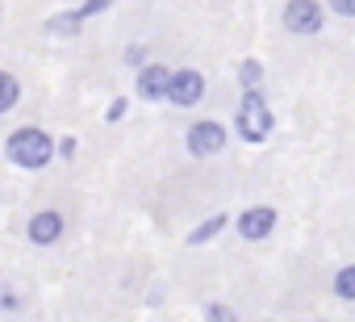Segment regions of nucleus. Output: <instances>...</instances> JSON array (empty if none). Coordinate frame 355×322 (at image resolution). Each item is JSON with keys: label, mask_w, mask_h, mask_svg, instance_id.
I'll list each match as a JSON object with an SVG mask.
<instances>
[{"label": "nucleus", "mask_w": 355, "mask_h": 322, "mask_svg": "<svg viewBox=\"0 0 355 322\" xmlns=\"http://www.w3.org/2000/svg\"><path fill=\"white\" fill-rule=\"evenodd\" d=\"M230 226V214H214V218H205L197 230H189V247H201V243H209V239H218L222 230Z\"/></svg>", "instance_id": "nucleus-10"}, {"label": "nucleus", "mask_w": 355, "mask_h": 322, "mask_svg": "<svg viewBox=\"0 0 355 322\" xmlns=\"http://www.w3.org/2000/svg\"><path fill=\"white\" fill-rule=\"evenodd\" d=\"M117 117H125V96H117V101L105 109V121H117Z\"/></svg>", "instance_id": "nucleus-18"}, {"label": "nucleus", "mask_w": 355, "mask_h": 322, "mask_svg": "<svg viewBox=\"0 0 355 322\" xmlns=\"http://www.w3.org/2000/svg\"><path fill=\"white\" fill-rule=\"evenodd\" d=\"M259 80H263V63H259V59H243V63H239V84H243V92H259Z\"/></svg>", "instance_id": "nucleus-13"}, {"label": "nucleus", "mask_w": 355, "mask_h": 322, "mask_svg": "<svg viewBox=\"0 0 355 322\" xmlns=\"http://www.w3.org/2000/svg\"><path fill=\"white\" fill-rule=\"evenodd\" d=\"M21 305H26V297L13 285H0V314H17Z\"/></svg>", "instance_id": "nucleus-14"}, {"label": "nucleus", "mask_w": 355, "mask_h": 322, "mask_svg": "<svg viewBox=\"0 0 355 322\" xmlns=\"http://www.w3.org/2000/svg\"><path fill=\"white\" fill-rule=\"evenodd\" d=\"M125 63L142 71V67H146V46H138V42H134V46H125Z\"/></svg>", "instance_id": "nucleus-16"}, {"label": "nucleus", "mask_w": 355, "mask_h": 322, "mask_svg": "<svg viewBox=\"0 0 355 322\" xmlns=\"http://www.w3.org/2000/svg\"><path fill=\"white\" fill-rule=\"evenodd\" d=\"M272 126H276V117H272L263 92H243V101H239V109H234V130H239V138H243V142H263V138L272 134Z\"/></svg>", "instance_id": "nucleus-2"}, {"label": "nucleus", "mask_w": 355, "mask_h": 322, "mask_svg": "<svg viewBox=\"0 0 355 322\" xmlns=\"http://www.w3.org/2000/svg\"><path fill=\"white\" fill-rule=\"evenodd\" d=\"M0 17H5V5H0Z\"/></svg>", "instance_id": "nucleus-20"}, {"label": "nucleus", "mask_w": 355, "mask_h": 322, "mask_svg": "<svg viewBox=\"0 0 355 322\" xmlns=\"http://www.w3.org/2000/svg\"><path fill=\"white\" fill-rule=\"evenodd\" d=\"M326 13H338V17H355V0H334V5H326Z\"/></svg>", "instance_id": "nucleus-17"}, {"label": "nucleus", "mask_w": 355, "mask_h": 322, "mask_svg": "<svg viewBox=\"0 0 355 322\" xmlns=\"http://www.w3.org/2000/svg\"><path fill=\"white\" fill-rule=\"evenodd\" d=\"M226 138H230V130H226L218 117H205V121H193V126H189L184 146H189L193 159H209V155H222Z\"/></svg>", "instance_id": "nucleus-3"}, {"label": "nucleus", "mask_w": 355, "mask_h": 322, "mask_svg": "<svg viewBox=\"0 0 355 322\" xmlns=\"http://www.w3.org/2000/svg\"><path fill=\"white\" fill-rule=\"evenodd\" d=\"M280 22L288 34H318L326 26V5H318V0H288V5L280 9Z\"/></svg>", "instance_id": "nucleus-4"}, {"label": "nucleus", "mask_w": 355, "mask_h": 322, "mask_svg": "<svg viewBox=\"0 0 355 322\" xmlns=\"http://www.w3.org/2000/svg\"><path fill=\"white\" fill-rule=\"evenodd\" d=\"M205 322H239V314H234L226 301H209V305H205Z\"/></svg>", "instance_id": "nucleus-15"}, {"label": "nucleus", "mask_w": 355, "mask_h": 322, "mask_svg": "<svg viewBox=\"0 0 355 322\" xmlns=\"http://www.w3.org/2000/svg\"><path fill=\"white\" fill-rule=\"evenodd\" d=\"M201 96H205V76H201L197 67H180V71H171L167 101H171L175 109H193Z\"/></svg>", "instance_id": "nucleus-5"}, {"label": "nucleus", "mask_w": 355, "mask_h": 322, "mask_svg": "<svg viewBox=\"0 0 355 322\" xmlns=\"http://www.w3.org/2000/svg\"><path fill=\"white\" fill-rule=\"evenodd\" d=\"M330 289H334V297L338 301H355V264H343L338 272H334V280H330Z\"/></svg>", "instance_id": "nucleus-11"}, {"label": "nucleus", "mask_w": 355, "mask_h": 322, "mask_svg": "<svg viewBox=\"0 0 355 322\" xmlns=\"http://www.w3.org/2000/svg\"><path fill=\"white\" fill-rule=\"evenodd\" d=\"M5 155H9V164H17L21 172H38L59 155V142L46 130H38V126H21V130H13L5 138Z\"/></svg>", "instance_id": "nucleus-1"}, {"label": "nucleus", "mask_w": 355, "mask_h": 322, "mask_svg": "<svg viewBox=\"0 0 355 322\" xmlns=\"http://www.w3.org/2000/svg\"><path fill=\"white\" fill-rule=\"evenodd\" d=\"M101 13H109V5H105V0H88V5H76V9H67V13L51 17V22H46V34L71 38V34H76L84 22H92V17H101Z\"/></svg>", "instance_id": "nucleus-6"}, {"label": "nucleus", "mask_w": 355, "mask_h": 322, "mask_svg": "<svg viewBox=\"0 0 355 322\" xmlns=\"http://www.w3.org/2000/svg\"><path fill=\"white\" fill-rule=\"evenodd\" d=\"M63 214L59 210H38L30 222H26V239L34 243V247H51V243H59L63 239Z\"/></svg>", "instance_id": "nucleus-7"}, {"label": "nucleus", "mask_w": 355, "mask_h": 322, "mask_svg": "<svg viewBox=\"0 0 355 322\" xmlns=\"http://www.w3.org/2000/svg\"><path fill=\"white\" fill-rule=\"evenodd\" d=\"M17 101H21V80L9 76V71H0V113L17 109Z\"/></svg>", "instance_id": "nucleus-12"}, {"label": "nucleus", "mask_w": 355, "mask_h": 322, "mask_svg": "<svg viewBox=\"0 0 355 322\" xmlns=\"http://www.w3.org/2000/svg\"><path fill=\"white\" fill-rule=\"evenodd\" d=\"M272 230H276V210H272V205H251V210L239 214V235H243L247 243H259V239H268Z\"/></svg>", "instance_id": "nucleus-8"}, {"label": "nucleus", "mask_w": 355, "mask_h": 322, "mask_svg": "<svg viewBox=\"0 0 355 322\" xmlns=\"http://www.w3.org/2000/svg\"><path fill=\"white\" fill-rule=\"evenodd\" d=\"M134 88H138V96H142V101H167V88H171V67H163V63H146V67L138 71Z\"/></svg>", "instance_id": "nucleus-9"}, {"label": "nucleus", "mask_w": 355, "mask_h": 322, "mask_svg": "<svg viewBox=\"0 0 355 322\" xmlns=\"http://www.w3.org/2000/svg\"><path fill=\"white\" fill-rule=\"evenodd\" d=\"M59 155L71 159V155H76V138H59Z\"/></svg>", "instance_id": "nucleus-19"}]
</instances>
